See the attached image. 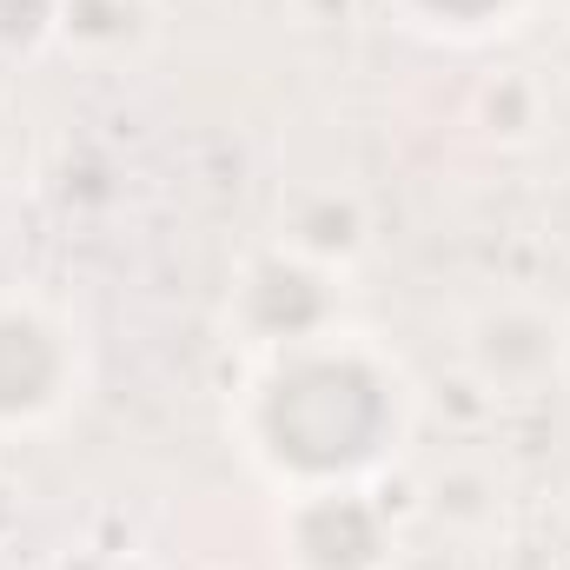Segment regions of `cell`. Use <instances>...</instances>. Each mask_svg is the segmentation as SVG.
<instances>
[{
	"label": "cell",
	"instance_id": "obj_1",
	"mask_svg": "<svg viewBox=\"0 0 570 570\" xmlns=\"http://www.w3.org/2000/svg\"><path fill=\"white\" fill-rule=\"evenodd\" d=\"M399 431H405L399 365L338 332L273 352L246 419L253 458L298 491H325L372 471L385 451H399Z\"/></svg>",
	"mask_w": 570,
	"mask_h": 570
},
{
	"label": "cell",
	"instance_id": "obj_2",
	"mask_svg": "<svg viewBox=\"0 0 570 570\" xmlns=\"http://www.w3.org/2000/svg\"><path fill=\"white\" fill-rule=\"evenodd\" d=\"M233 318L253 345L266 352H285V345H312L332 332L338 318V285H332V266H312L298 259L292 246H273L259 253L239 285H233Z\"/></svg>",
	"mask_w": 570,
	"mask_h": 570
},
{
	"label": "cell",
	"instance_id": "obj_3",
	"mask_svg": "<svg viewBox=\"0 0 570 570\" xmlns=\"http://www.w3.org/2000/svg\"><path fill=\"white\" fill-rule=\"evenodd\" d=\"M73 385L67 325L33 298H0V431H27L53 419Z\"/></svg>",
	"mask_w": 570,
	"mask_h": 570
},
{
	"label": "cell",
	"instance_id": "obj_4",
	"mask_svg": "<svg viewBox=\"0 0 570 570\" xmlns=\"http://www.w3.org/2000/svg\"><path fill=\"white\" fill-rule=\"evenodd\" d=\"M464 365L491 399H531L564 372V325L524 298L484 305L464 325Z\"/></svg>",
	"mask_w": 570,
	"mask_h": 570
},
{
	"label": "cell",
	"instance_id": "obj_5",
	"mask_svg": "<svg viewBox=\"0 0 570 570\" xmlns=\"http://www.w3.org/2000/svg\"><path fill=\"white\" fill-rule=\"evenodd\" d=\"M285 551L292 570H379L385 564V518L345 484L292 491L285 511Z\"/></svg>",
	"mask_w": 570,
	"mask_h": 570
},
{
	"label": "cell",
	"instance_id": "obj_6",
	"mask_svg": "<svg viewBox=\"0 0 570 570\" xmlns=\"http://www.w3.org/2000/svg\"><path fill=\"white\" fill-rule=\"evenodd\" d=\"M285 246L312 266H345L358 246H365V213L358 199H338V193H318V199H298L292 219H285Z\"/></svg>",
	"mask_w": 570,
	"mask_h": 570
},
{
	"label": "cell",
	"instance_id": "obj_7",
	"mask_svg": "<svg viewBox=\"0 0 570 570\" xmlns=\"http://www.w3.org/2000/svg\"><path fill=\"white\" fill-rule=\"evenodd\" d=\"M146 33V0H60V40L87 53H120Z\"/></svg>",
	"mask_w": 570,
	"mask_h": 570
},
{
	"label": "cell",
	"instance_id": "obj_8",
	"mask_svg": "<svg viewBox=\"0 0 570 570\" xmlns=\"http://www.w3.org/2000/svg\"><path fill=\"white\" fill-rule=\"evenodd\" d=\"M431 511H438V518H451V524H484L498 504H491V484H484L478 471L451 464V471L431 484Z\"/></svg>",
	"mask_w": 570,
	"mask_h": 570
},
{
	"label": "cell",
	"instance_id": "obj_9",
	"mask_svg": "<svg viewBox=\"0 0 570 570\" xmlns=\"http://www.w3.org/2000/svg\"><path fill=\"white\" fill-rule=\"evenodd\" d=\"M60 33V0H0V53H33Z\"/></svg>",
	"mask_w": 570,
	"mask_h": 570
},
{
	"label": "cell",
	"instance_id": "obj_10",
	"mask_svg": "<svg viewBox=\"0 0 570 570\" xmlns=\"http://www.w3.org/2000/svg\"><path fill=\"white\" fill-rule=\"evenodd\" d=\"M518 0H405V13L412 20H425V27H451V33H478V27H504V13H511Z\"/></svg>",
	"mask_w": 570,
	"mask_h": 570
},
{
	"label": "cell",
	"instance_id": "obj_11",
	"mask_svg": "<svg viewBox=\"0 0 570 570\" xmlns=\"http://www.w3.org/2000/svg\"><path fill=\"white\" fill-rule=\"evenodd\" d=\"M558 544H564V570H570V511H564V524H558Z\"/></svg>",
	"mask_w": 570,
	"mask_h": 570
},
{
	"label": "cell",
	"instance_id": "obj_12",
	"mask_svg": "<svg viewBox=\"0 0 570 570\" xmlns=\"http://www.w3.org/2000/svg\"><path fill=\"white\" fill-rule=\"evenodd\" d=\"M564 372H570V325H564Z\"/></svg>",
	"mask_w": 570,
	"mask_h": 570
}]
</instances>
